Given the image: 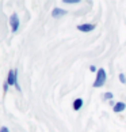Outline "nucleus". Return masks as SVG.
Listing matches in <instances>:
<instances>
[{"mask_svg":"<svg viewBox=\"0 0 126 132\" xmlns=\"http://www.w3.org/2000/svg\"><path fill=\"white\" fill-rule=\"evenodd\" d=\"M0 132H9L7 127H2V129H0Z\"/></svg>","mask_w":126,"mask_h":132,"instance_id":"nucleus-13","label":"nucleus"},{"mask_svg":"<svg viewBox=\"0 0 126 132\" xmlns=\"http://www.w3.org/2000/svg\"><path fill=\"white\" fill-rule=\"evenodd\" d=\"M104 98H106V100L113 101V94H111V93H106V94H104Z\"/></svg>","mask_w":126,"mask_h":132,"instance_id":"nucleus-9","label":"nucleus"},{"mask_svg":"<svg viewBox=\"0 0 126 132\" xmlns=\"http://www.w3.org/2000/svg\"><path fill=\"white\" fill-rule=\"evenodd\" d=\"M95 29L94 23H83V25H79L77 26V30L79 31H83V33H90Z\"/></svg>","mask_w":126,"mask_h":132,"instance_id":"nucleus-4","label":"nucleus"},{"mask_svg":"<svg viewBox=\"0 0 126 132\" xmlns=\"http://www.w3.org/2000/svg\"><path fill=\"white\" fill-rule=\"evenodd\" d=\"M19 23H21V21H19L18 14L14 12L12 15H11V18H9V25H11V29H12V31H14V33H16V31H18Z\"/></svg>","mask_w":126,"mask_h":132,"instance_id":"nucleus-3","label":"nucleus"},{"mask_svg":"<svg viewBox=\"0 0 126 132\" xmlns=\"http://www.w3.org/2000/svg\"><path fill=\"white\" fill-rule=\"evenodd\" d=\"M125 109H126V104H125V102H117L115 106L113 108V110L115 112V113H121V112H123Z\"/></svg>","mask_w":126,"mask_h":132,"instance_id":"nucleus-6","label":"nucleus"},{"mask_svg":"<svg viewBox=\"0 0 126 132\" xmlns=\"http://www.w3.org/2000/svg\"><path fill=\"white\" fill-rule=\"evenodd\" d=\"M90 71H91V72H98V70H96L95 65H90Z\"/></svg>","mask_w":126,"mask_h":132,"instance_id":"nucleus-12","label":"nucleus"},{"mask_svg":"<svg viewBox=\"0 0 126 132\" xmlns=\"http://www.w3.org/2000/svg\"><path fill=\"white\" fill-rule=\"evenodd\" d=\"M64 15H66V10H64V8L57 7V8H54L52 11V16L53 18H61V16H64Z\"/></svg>","mask_w":126,"mask_h":132,"instance_id":"nucleus-5","label":"nucleus"},{"mask_svg":"<svg viewBox=\"0 0 126 132\" xmlns=\"http://www.w3.org/2000/svg\"><path fill=\"white\" fill-rule=\"evenodd\" d=\"M8 86H9L8 83H7V82H4V87H3V90H4V93H7V91H8Z\"/></svg>","mask_w":126,"mask_h":132,"instance_id":"nucleus-11","label":"nucleus"},{"mask_svg":"<svg viewBox=\"0 0 126 132\" xmlns=\"http://www.w3.org/2000/svg\"><path fill=\"white\" fill-rule=\"evenodd\" d=\"M80 0H64V3L65 4H77Z\"/></svg>","mask_w":126,"mask_h":132,"instance_id":"nucleus-8","label":"nucleus"},{"mask_svg":"<svg viewBox=\"0 0 126 132\" xmlns=\"http://www.w3.org/2000/svg\"><path fill=\"white\" fill-rule=\"evenodd\" d=\"M119 80H121V83H126V78L123 74H119Z\"/></svg>","mask_w":126,"mask_h":132,"instance_id":"nucleus-10","label":"nucleus"},{"mask_svg":"<svg viewBox=\"0 0 126 132\" xmlns=\"http://www.w3.org/2000/svg\"><path fill=\"white\" fill-rule=\"evenodd\" d=\"M9 86H15L18 91H21V86L18 83V71L16 70H11L8 72V76H7V80H6Z\"/></svg>","mask_w":126,"mask_h":132,"instance_id":"nucleus-2","label":"nucleus"},{"mask_svg":"<svg viewBox=\"0 0 126 132\" xmlns=\"http://www.w3.org/2000/svg\"><path fill=\"white\" fill-rule=\"evenodd\" d=\"M83 104H84V101L81 100V98H76V100L73 101V109H75V110H80L81 106H83Z\"/></svg>","mask_w":126,"mask_h":132,"instance_id":"nucleus-7","label":"nucleus"},{"mask_svg":"<svg viewBox=\"0 0 126 132\" xmlns=\"http://www.w3.org/2000/svg\"><path fill=\"white\" fill-rule=\"evenodd\" d=\"M106 79H107V74H106L104 68H99L98 72H96V78L94 82V87H102L106 83Z\"/></svg>","mask_w":126,"mask_h":132,"instance_id":"nucleus-1","label":"nucleus"}]
</instances>
